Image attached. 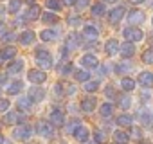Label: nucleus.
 Instances as JSON below:
<instances>
[{
	"label": "nucleus",
	"instance_id": "nucleus-1",
	"mask_svg": "<svg viewBox=\"0 0 153 144\" xmlns=\"http://www.w3.org/2000/svg\"><path fill=\"white\" fill-rule=\"evenodd\" d=\"M34 58H36L38 65H40L42 68H51V67H52V54H51L47 49H43V47L36 49Z\"/></svg>",
	"mask_w": 153,
	"mask_h": 144
},
{
	"label": "nucleus",
	"instance_id": "nucleus-2",
	"mask_svg": "<svg viewBox=\"0 0 153 144\" xmlns=\"http://www.w3.org/2000/svg\"><path fill=\"white\" fill-rule=\"evenodd\" d=\"M123 36H124L126 42L133 43V42H140V40L144 38V33H142L139 27H126V29L123 31Z\"/></svg>",
	"mask_w": 153,
	"mask_h": 144
},
{
	"label": "nucleus",
	"instance_id": "nucleus-3",
	"mask_svg": "<svg viewBox=\"0 0 153 144\" xmlns=\"http://www.w3.org/2000/svg\"><path fill=\"white\" fill-rule=\"evenodd\" d=\"M36 131L40 137H45V139H51L54 135V126L47 121H38L36 122Z\"/></svg>",
	"mask_w": 153,
	"mask_h": 144
},
{
	"label": "nucleus",
	"instance_id": "nucleus-4",
	"mask_svg": "<svg viewBox=\"0 0 153 144\" xmlns=\"http://www.w3.org/2000/svg\"><path fill=\"white\" fill-rule=\"evenodd\" d=\"M31 135H33V130H31V126H27V124H20L18 128L13 130V137H15L16 140H27Z\"/></svg>",
	"mask_w": 153,
	"mask_h": 144
},
{
	"label": "nucleus",
	"instance_id": "nucleus-5",
	"mask_svg": "<svg viewBox=\"0 0 153 144\" xmlns=\"http://www.w3.org/2000/svg\"><path fill=\"white\" fill-rule=\"evenodd\" d=\"M27 79L31 81V83H34V85H40V83H43L45 79H47V76H45V72L43 70H29L27 72Z\"/></svg>",
	"mask_w": 153,
	"mask_h": 144
},
{
	"label": "nucleus",
	"instance_id": "nucleus-6",
	"mask_svg": "<svg viewBox=\"0 0 153 144\" xmlns=\"http://www.w3.org/2000/svg\"><path fill=\"white\" fill-rule=\"evenodd\" d=\"M49 119H51V124L52 126H61L65 122V115L59 108H52L51 114H49Z\"/></svg>",
	"mask_w": 153,
	"mask_h": 144
},
{
	"label": "nucleus",
	"instance_id": "nucleus-7",
	"mask_svg": "<svg viewBox=\"0 0 153 144\" xmlns=\"http://www.w3.org/2000/svg\"><path fill=\"white\" fill-rule=\"evenodd\" d=\"M124 13H126V11H124V7H123V6L114 7V9L108 13V22H110V24H114V25H115V24H119V22H121V18L124 16Z\"/></svg>",
	"mask_w": 153,
	"mask_h": 144
},
{
	"label": "nucleus",
	"instance_id": "nucleus-8",
	"mask_svg": "<svg viewBox=\"0 0 153 144\" xmlns=\"http://www.w3.org/2000/svg\"><path fill=\"white\" fill-rule=\"evenodd\" d=\"M137 79H139V85H140V87H144V88L153 87V74H151V72H148V70L140 72Z\"/></svg>",
	"mask_w": 153,
	"mask_h": 144
},
{
	"label": "nucleus",
	"instance_id": "nucleus-9",
	"mask_svg": "<svg viewBox=\"0 0 153 144\" xmlns=\"http://www.w3.org/2000/svg\"><path fill=\"white\" fill-rule=\"evenodd\" d=\"M144 13L142 11H139V9H133V11H130L128 13V22L131 24V25H139V24H142L144 22Z\"/></svg>",
	"mask_w": 153,
	"mask_h": 144
},
{
	"label": "nucleus",
	"instance_id": "nucleus-10",
	"mask_svg": "<svg viewBox=\"0 0 153 144\" xmlns=\"http://www.w3.org/2000/svg\"><path fill=\"white\" fill-rule=\"evenodd\" d=\"M81 65H83L85 68H96V67L99 65V59H97L96 54H85V56L81 58Z\"/></svg>",
	"mask_w": 153,
	"mask_h": 144
},
{
	"label": "nucleus",
	"instance_id": "nucleus-11",
	"mask_svg": "<svg viewBox=\"0 0 153 144\" xmlns=\"http://www.w3.org/2000/svg\"><path fill=\"white\" fill-rule=\"evenodd\" d=\"M33 103H40V101H43V97H45V90L43 88H40V87H33L31 90H29V96H27Z\"/></svg>",
	"mask_w": 153,
	"mask_h": 144
},
{
	"label": "nucleus",
	"instance_id": "nucleus-12",
	"mask_svg": "<svg viewBox=\"0 0 153 144\" xmlns=\"http://www.w3.org/2000/svg\"><path fill=\"white\" fill-rule=\"evenodd\" d=\"M42 16V7L38 6V4H33L31 7H29V11L25 13V20H29V22H33V20H38Z\"/></svg>",
	"mask_w": 153,
	"mask_h": 144
},
{
	"label": "nucleus",
	"instance_id": "nucleus-13",
	"mask_svg": "<svg viewBox=\"0 0 153 144\" xmlns=\"http://www.w3.org/2000/svg\"><path fill=\"white\" fill-rule=\"evenodd\" d=\"M96 105H97L96 97L88 96V97H85V99L81 101V110H83V112H87V114H90V112H94V110H96Z\"/></svg>",
	"mask_w": 153,
	"mask_h": 144
},
{
	"label": "nucleus",
	"instance_id": "nucleus-14",
	"mask_svg": "<svg viewBox=\"0 0 153 144\" xmlns=\"http://www.w3.org/2000/svg\"><path fill=\"white\" fill-rule=\"evenodd\" d=\"M34 40H36V34H34L33 31H24V33L18 36V42H20L22 45H31Z\"/></svg>",
	"mask_w": 153,
	"mask_h": 144
},
{
	"label": "nucleus",
	"instance_id": "nucleus-15",
	"mask_svg": "<svg viewBox=\"0 0 153 144\" xmlns=\"http://www.w3.org/2000/svg\"><path fill=\"white\" fill-rule=\"evenodd\" d=\"M119 42L117 40H108L106 43H105V50H106V54L108 56H114V54H117L119 52Z\"/></svg>",
	"mask_w": 153,
	"mask_h": 144
},
{
	"label": "nucleus",
	"instance_id": "nucleus-16",
	"mask_svg": "<svg viewBox=\"0 0 153 144\" xmlns=\"http://www.w3.org/2000/svg\"><path fill=\"white\" fill-rule=\"evenodd\" d=\"M112 139H114L115 144H128V142H130V135H128L126 131H123V130H117Z\"/></svg>",
	"mask_w": 153,
	"mask_h": 144
},
{
	"label": "nucleus",
	"instance_id": "nucleus-17",
	"mask_svg": "<svg viewBox=\"0 0 153 144\" xmlns=\"http://www.w3.org/2000/svg\"><path fill=\"white\" fill-rule=\"evenodd\" d=\"M119 50H121L123 58H131V56L135 54V47H133V43H130V42H124Z\"/></svg>",
	"mask_w": 153,
	"mask_h": 144
},
{
	"label": "nucleus",
	"instance_id": "nucleus-18",
	"mask_svg": "<svg viewBox=\"0 0 153 144\" xmlns=\"http://www.w3.org/2000/svg\"><path fill=\"white\" fill-rule=\"evenodd\" d=\"M24 115L20 114V112H9L7 115H6V122L7 124H16V122H24Z\"/></svg>",
	"mask_w": 153,
	"mask_h": 144
},
{
	"label": "nucleus",
	"instance_id": "nucleus-19",
	"mask_svg": "<svg viewBox=\"0 0 153 144\" xmlns=\"http://www.w3.org/2000/svg\"><path fill=\"white\" fill-rule=\"evenodd\" d=\"M139 121H140L144 126H151V124H153V112L142 110V112L139 114Z\"/></svg>",
	"mask_w": 153,
	"mask_h": 144
},
{
	"label": "nucleus",
	"instance_id": "nucleus-20",
	"mask_svg": "<svg viewBox=\"0 0 153 144\" xmlns=\"http://www.w3.org/2000/svg\"><path fill=\"white\" fill-rule=\"evenodd\" d=\"M16 56V49L15 47H4L2 50H0V59H13Z\"/></svg>",
	"mask_w": 153,
	"mask_h": 144
},
{
	"label": "nucleus",
	"instance_id": "nucleus-21",
	"mask_svg": "<svg viewBox=\"0 0 153 144\" xmlns=\"http://www.w3.org/2000/svg\"><path fill=\"white\" fill-rule=\"evenodd\" d=\"M83 36H85L87 40H97L99 33H97V29H96L94 25H87V27L83 29Z\"/></svg>",
	"mask_w": 153,
	"mask_h": 144
},
{
	"label": "nucleus",
	"instance_id": "nucleus-22",
	"mask_svg": "<svg viewBox=\"0 0 153 144\" xmlns=\"http://www.w3.org/2000/svg\"><path fill=\"white\" fill-rule=\"evenodd\" d=\"M74 137L78 139L79 142H87V140H88V130H87L85 126H79L78 130L74 131Z\"/></svg>",
	"mask_w": 153,
	"mask_h": 144
},
{
	"label": "nucleus",
	"instance_id": "nucleus-23",
	"mask_svg": "<svg viewBox=\"0 0 153 144\" xmlns=\"http://www.w3.org/2000/svg\"><path fill=\"white\" fill-rule=\"evenodd\" d=\"M22 68H24V59H16L7 67V74H18Z\"/></svg>",
	"mask_w": 153,
	"mask_h": 144
},
{
	"label": "nucleus",
	"instance_id": "nucleus-24",
	"mask_svg": "<svg viewBox=\"0 0 153 144\" xmlns=\"http://www.w3.org/2000/svg\"><path fill=\"white\" fill-rule=\"evenodd\" d=\"M40 38H42L43 42H54V40L58 38V33L52 31V29H45V31L40 33Z\"/></svg>",
	"mask_w": 153,
	"mask_h": 144
},
{
	"label": "nucleus",
	"instance_id": "nucleus-25",
	"mask_svg": "<svg viewBox=\"0 0 153 144\" xmlns=\"http://www.w3.org/2000/svg\"><path fill=\"white\" fill-rule=\"evenodd\" d=\"M22 90H24V83H22V81H13V83L7 87V94H9V96L20 94Z\"/></svg>",
	"mask_w": 153,
	"mask_h": 144
},
{
	"label": "nucleus",
	"instance_id": "nucleus-26",
	"mask_svg": "<svg viewBox=\"0 0 153 144\" xmlns=\"http://www.w3.org/2000/svg\"><path fill=\"white\" fill-rule=\"evenodd\" d=\"M42 20H43V24H58L59 22L58 15H54V13H43L42 15Z\"/></svg>",
	"mask_w": 153,
	"mask_h": 144
},
{
	"label": "nucleus",
	"instance_id": "nucleus-27",
	"mask_svg": "<svg viewBox=\"0 0 153 144\" xmlns=\"http://www.w3.org/2000/svg\"><path fill=\"white\" fill-rule=\"evenodd\" d=\"M121 87H123V90H126V92H131V90L135 88V81H133V79H130V78H123V81H121Z\"/></svg>",
	"mask_w": 153,
	"mask_h": 144
},
{
	"label": "nucleus",
	"instance_id": "nucleus-28",
	"mask_svg": "<svg viewBox=\"0 0 153 144\" xmlns=\"http://www.w3.org/2000/svg\"><path fill=\"white\" fill-rule=\"evenodd\" d=\"M115 122H117L119 126H131V117H130L128 114H123V115H119V117L115 119Z\"/></svg>",
	"mask_w": 153,
	"mask_h": 144
},
{
	"label": "nucleus",
	"instance_id": "nucleus-29",
	"mask_svg": "<svg viewBox=\"0 0 153 144\" xmlns=\"http://www.w3.org/2000/svg\"><path fill=\"white\" fill-rule=\"evenodd\" d=\"M105 11L106 9H105V4L103 2H97V4L92 6V15L94 16H101V15H105Z\"/></svg>",
	"mask_w": 153,
	"mask_h": 144
},
{
	"label": "nucleus",
	"instance_id": "nucleus-30",
	"mask_svg": "<svg viewBox=\"0 0 153 144\" xmlns=\"http://www.w3.org/2000/svg\"><path fill=\"white\" fill-rule=\"evenodd\" d=\"M65 47H67V50H68V49H76V47H78V34H70V36L67 38Z\"/></svg>",
	"mask_w": 153,
	"mask_h": 144
},
{
	"label": "nucleus",
	"instance_id": "nucleus-31",
	"mask_svg": "<svg viewBox=\"0 0 153 144\" xmlns=\"http://www.w3.org/2000/svg\"><path fill=\"white\" fill-rule=\"evenodd\" d=\"M142 61L146 65H153V49H146L142 52Z\"/></svg>",
	"mask_w": 153,
	"mask_h": 144
},
{
	"label": "nucleus",
	"instance_id": "nucleus-32",
	"mask_svg": "<svg viewBox=\"0 0 153 144\" xmlns=\"http://www.w3.org/2000/svg\"><path fill=\"white\" fill-rule=\"evenodd\" d=\"M45 6L51 11H59L61 9V2H59V0H45Z\"/></svg>",
	"mask_w": 153,
	"mask_h": 144
},
{
	"label": "nucleus",
	"instance_id": "nucleus-33",
	"mask_svg": "<svg viewBox=\"0 0 153 144\" xmlns=\"http://www.w3.org/2000/svg\"><path fill=\"white\" fill-rule=\"evenodd\" d=\"M79 126H81V122H79L78 119H72V121H70V122L67 124V128H65V130H67V133H74V131L78 130Z\"/></svg>",
	"mask_w": 153,
	"mask_h": 144
},
{
	"label": "nucleus",
	"instance_id": "nucleus-34",
	"mask_svg": "<svg viewBox=\"0 0 153 144\" xmlns=\"http://www.w3.org/2000/svg\"><path fill=\"white\" fill-rule=\"evenodd\" d=\"M31 103H33V101H31L29 97H20L16 105H18L20 110H29V108H31Z\"/></svg>",
	"mask_w": 153,
	"mask_h": 144
},
{
	"label": "nucleus",
	"instance_id": "nucleus-35",
	"mask_svg": "<svg viewBox=\"0 0 153 144\" xmlns=\"http://www.w3.org/2000/svg\"><path fill=\"white\" fill-rule=\"evenodd\" d=\"M99 112H101V115H103V117H110V115L114 114V106H112L110 103H105V105L101 106V110H99Z\"/></svg>",
	"mask_w": 153,
	"mask_h": 144
},
{
	"label": "nucleus",
	"instance_id": "nucleus-36",
	"mask_svg": "<svg viewBox=\"0 0 153 144\" xmlns=\"http://www.w3.org/2000/svg\"><path fill=\"white\" fill-rule=\"evenodd\" d=\"M20 6H22V0H11V2H9V13L11 15L18 13L20 11Z\"/></svg>",
	"mask_w": 153,
	"mask_h": 144
},
{
	"label": "nucleus",
	"instance_id": "nucleus-37",
	"mask_svg": "<svg viewBox=\"0 0 153 144\" xmlns=\"http://www.w3.org/2000/svg\"><path fill=\"white\" fill-rule=\"evenodd\" d=\"M76 79H78V81H88L90 79V74H88V72L87 70H78V72H76Z\"/></svg>",
	"mask_w": 153,
	"mask_h": 144
},
{
	"label": "nucleus",
	"instance_id": "nucleus-38",
	"mask_svg": "<svg viewBox=\"0 0 153 144\" xmlns=\"http://www.w3.org/2000/svg\"><path fill=\"white\" fill-rule=\"evenodd\" d=\"M94 140H96L97 144H103V142L106 140V135H105V131H103V130H96V133H94Z\"/></svg>",
	"mask_w": 153,
	"mask_h": 144
},
{
	"label": "nucleus",
	"instance_id": "nucleus-39",
	"mask_svg": "<svg viewBox=\"0 0 153 144\" xmlns=\"http://www.w3.org/2000/svg\"><path fill=\"white\" fill-rule=\"evenodd\" d=\"M99 88V81H87L85 83V90L87 92H96Z\"/></svg>",
	"mask_w": 153,
	"mask_h": 144
},
{
	"label": "nucleus",
	"instance_id": "nucleus-40",
	"mask_svg": "<svg viewBox=\"0 0 153 144\" xmlns=\"http://www.w3.org/2000/svg\"><path fill=\"white\" fill-rule=\"evenodd\" d=\"M130 105H131V99H130L128 96H123V97H119V106H121L123 110L130 108Z\"/></svg>",
	"mask_w": 153,
	"mask_h": 144
},
{
	"label": "nucleus",
	"instance_id": "nucleus-41",
	"mask_svg": "<svg viewBox=\"0 0 153 144\" xmlns=\"http://www.w3.org/2000/svg\"><path fill=\"white\" fill-rule=\"evenodd\" d=\"M70 72H72V63H63L59 67V74L61 76H67V74H70Z\"/></svg>",
	"mask_w": 153,
	"mask_h": 144
},
{
	"label": "nucleus",
	"instance_id": "nucleus-42",
	"mask_svg": "<svg viewBox=\"0 0 153 144\" xmlns=\"http://www.w3.org/2000/svg\"><path fill=\"white\" fill-rule=\"evenodd\" d=\"M128 70H130V65H128V63H121V65L115 67V72H117V74H124V72H128Z\"/></svg>",
	"mask_w": 153,
	"mask_h": 144
},
{
	"label": "nucleus",
	"instance_id": "nucleus-43",
	"mask_svg": "<svg viewBox=\"0 0 153 144\" xmlns=\"http://www.w3.org/2000/svg\"><path fill=\"white\" fill-rule=\"evenodd\" d=\"M9 110V99H0V114Z\"/></svg>",
	"mask_w": 153,
	"mask_h": 144
},
{
	"label": "nucleus",
	"instance_id": "nucleus-44",
	"mask_svg": "<svg viewBox=\"0 0 153 144\" xmlns=\"http://www.w3.org/2000/svg\"><path fill=\"white\" fill-rule=\"evenodd\" d=\"M63 94H68V96H72V94H76V87H72V85H65L63 87Z\"/></svg>",
	"mask_w": 153,
	"mask_h": 144
},
{
	"label": "nucleus",
	"instance_id": "nucleus-45",
	"mask_svg": "<svg viewBox=\"0 0 153 144\" xmlns=\"http://www.w3.org/2000/svg\"><path fill=\"white\" fill-rule=\"evenodd\" d=\"M87 6H88V0H76V7H78L79 11H83Z\"/></svg>",
	"mask_w": 153,
	"mask_h": 144
},
{
	"label": "nucleus",
	"instance_id": "nucleus-46",
	"mask_svg": "<svg viewBox=\"0 0 153 144\" xmlns=\"http://www.w3.org/2000/svg\"><path fill=\"white\" fill-rule=\"evenodd\" d=\"M131 135H133L135 139H140V137H142V131H140L139 128H131Z\"/></svg>",
	"mask_w": 153,
	"mask_h": 144
},
{
	"label": "nucleus",
	"instance_id": "nucleus-47",
	"mask_svg": "<svg viewBox=\"0 0 153 144\" xmlns=\"http://www.w3.org/2000/svg\"><path fill=\"white\" fill-rule=\"evenodd\" d=\"M2 40H4V42H11V40H15V34H13V33H6V34L2 36Z\"/></svg>",
	"mask_w": 153,
	"mask_h": 144
},
{
	"label": "nucleus",
	"instance_id": "nucleus-48",
	"mask_svg": "<svg viewBox=\"0 0 153 144\" xmlns=\"http://www.w3.org/2000/svg\"><path fill=\"white\" fill-rule=\"evenodd\" d=\"M106 96H108V97H114V96H115V90H114V87H108V88H106Z\"/></svg>",
	"mask_w": 153,
	"mask_h": 144
},
{
	"label": "nucleus",
	"instance_id": "nucleus-49",
	"mask_svg": "<svg viewBox=\"0 0 153 144\" xmlns=\"http://www.w3.org/2000/svg\"><path fill=\"white\" fill-rule=\"evenodd\" d=\"M79 22H81L79 18H74V16H72V18H68V24H70V25H78Z\"/></svg>",
	"mask_w": 153,
	"mask_h": 144
},
{
	"label": "nucleus",
	"instance_id": "nucleus-50",
	"mask_svg": "<svg viewBox=\"0 0 153 144\" xmlns=\"http://www.w3.org/2000/svg\"><path fill=\"white\" fill-rule=\"evenodd\" d=\"M4 16H6V7H4V6H0V24H2Z\"/></svg>",
	"mask_w": 153,
	"mask_h": 144
},
{
	"label": "nucleus",
	"instance_id": "nucleus-51",
	"mask_svg": "<svg viewBox=\"0 0 153 144\" xmlns=\"http://www.w3.org/2000/svg\"><path fill=\"white\" fill-rule=\"evenodd\" d=\"M63 2H65V4H67V6H72V4H74V6H76V0H63Z\"/></svg>",
	"mask_w": 153,
	"mask_h": 144
},
{
	"label": "nucleus",
	"instance_id": "nucleus-52",
	"mask_svg": "<svg viewBox=\"0 0 153 144\" xmlns=\"http://www.w3.org/2000/svg\"><path fill=\"white\" fill-rule=\"evenodd\" d=\"M6 83V74H0V85Z\"/></svg>",
	"mask_w": 153,
	"mask_h": 144
},
{
	"label": "nucleus",
	"instance_id": "nucleus-53",
	"mask_svg": "<svg viewBox=\"0 0 153 144\" xmlns=\"http://www.w3.org/2000/svg\"><path fill=\"white\" fill-rule=\"evenodd\" d=\"M4 33H6V25L0 24V34H4Z\"/></svg>",
	"mask_w": 153,
	"mask_h": 144
},
{
	"label": "nucleus",
	"instance_id": "nucleus-54",
	"mask_svg": "<svg viewBox=\"0 0 153 144\" xmlns=\"http://www.w3.org/2000/svg\"><path fill=\"white\" fill-rule=\"evenodd\" d=\"M130 2H131V4H142L144 0H130Z\"/></svg>",
	"mask_w": 153,
	"mask_h": 144
},
{
	"label": "nucleus",
	"instance_id": "nucleus-55",
	"mask_svg": "<svg viewBox=\"0 0 153 144\" xmlns=\"http://www.w3.org/2000/svg\"><path fill=\"white\" fill-rule=\"evenodd\" d=\"M0 144H4V135L0 133Z\"/></svg>",
	"mask_w": 153,
	"mask_h": 144
},
{
	"label": "nucleus",
	"instance_id": "nucleus-56",
	"mask_svg": "<svg viewBox=\"0 0 153 144\" xmlns=\"http://www.w3.org/2000/svg\"><path fill=\"white\" fill-rule=\"evenodd\" d=\"M106 2H117V0H106Z\"/></svg>",
	"mask_w": 153,
	"mask_h": 144
},
{
	"label": "nucleus",
	"instance_id": "nucleus-57",
	"mask_svg": "<svg viewBox=\"0 0 153 144\" xmlns=\"http://www.w3.org/2000/svg\"><path fill=\"white\" fill-rule=\"evenodd\" d=\"M27 2H29V4H33V2H34V0H27Z\"/></svg>",
	"mask_w": 153,
	"mask_h": 144
},
{
	"label": "nucleus",
	"instance_id": "nucleus-58",
	"mask_svg": "<svg viewBox=\"0 0 153 144\" xmlns=\"http://www.w3.org/2000/svg\"><path fill=\"white\" fill-rule=\"evenodd\" d=\"M4 144H13V142H6V140H4Z\"/></svg>",
	"mask_w": 153,
	"mask_h": 144
},
{
	"label": "nucleus",
	"instance_id": "nucleus-59",
	"mask_svg": "<svg viewBox=\"0 0 153 144\" xmlns=\"http://www.w3.org/2000/svg\"><path fill=\"white\" fill-rule=\"evenodd\" d=\"M151 25H153V18H151Z\"/></svg>",
	"mask_w": 153,
	"mask_h": 144
}]
</instances>
